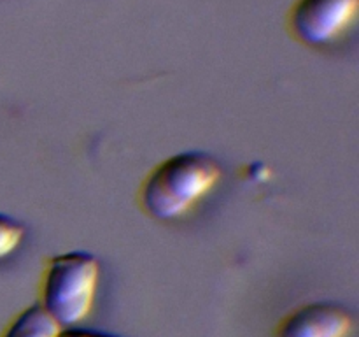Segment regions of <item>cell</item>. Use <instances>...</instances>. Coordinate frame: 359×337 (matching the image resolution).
Returning a JSON list of instances; mask_svg holds the SVG:
<instances>
[{
	"label": "cell",
	"mask_w": 359,
	"mask_h": 337,
	"mask_svg": "<svg viewBox=\"0 0 359 337\" xmlns=\"http://www.w3.org/2000/svg\"><path fill=\"white\" fill-rule=\"evenodd\" d=\"M223 178L219 161L203 151H182L154 165L140 183L137 200L147 216L174 221L195 209Z\"/></svg>",
	"instance_id": "6da1fadb"
},
{
	"label": "cell",
	"mask_w": 359,
	"mask_h": 337,
	"mask_svg": "<svg viewBox=\"0 0 359 337\" xmlns=\"http://www.w3.org/2000/svg\"><path fill=\"white\" fill-rule=\"evenodd\" d=\"M98 283L100 260L93 253H62L46 263L39 302L62 326H77L93 311Z\"/></svg>",
	"instance_id": "7a4b0ae2"
},
{
	"label": "cell",
	"mask_w": 359,
	"mask_h": 337,
	"mask_svg": "<svg viewBox=\"0 0 359 337\" xmlns=\"http://www.w3.org/2000/svg\"><path fill=\"white\" fill-rule=\"evenodd\" d=\"M359 0H294L286 16L287 32L309 48L342 41L356 23Z\"/></svg>",
	"instance_id": "3957f363"
},
{
	"label": "cell",
	"mask_w": 359,
	"mask_h": 337,
	"mask_svg": "<svg viewBox=\"0 0 359 337\" xmlns=\"http://www.w3.org/2000/svg\"><path fill=\"white\" fill-rule=\"evenodd\" d=\"M356 318L346 305L316 300L293 309L277 322L273 337H353Z\"/></svg>",
	"instance_id": "277c9868"
},
{
	"label": "cell",
	"mask_w": 359,
	"mask_h": 337,
	"mask_svg": "<svg viewBox=\"0 0 359 337\" xmlns=\"http://www.w3.org/2000/svg\"><path fill=\"white\" fill-rule=\"evenodd\" d=\"M60 332L62 325L37 300L18 312L0 337H58Z\"/></svg>",
	"instance_id": "5b68a950"
},
{
	"label": "cell",
	"mask_w": 359,
	"mask_h": 337,
	"mask_svg": "<svg viewBox=\"0 0 359 337\" xmlns=\"http://www.w3.org/2000/svg\"><path fill=\"white\" fill-rule=\"evenodd\" d=\"M25 234H27V230H25L23 223L0 213V260L11 256L20 248Z\"/></svg>",
	"instance_id": "8992f818"
},
{
	"label": "cell",
	"mask_w": 359,
	"mask_h": 337,
	"mask_svg": "<svg viewBox=\"0 0 359 337\" xmlns=\"http://www.w3.org/2000/svg\"><path fill=\"white\" fill-rule=\"evenodd\" d=\"M58 337H118V336L100 332V330L83 329V326H67V329H62V332H60Z\"/></svg>",
	"instance_id": "52a82bcc"
}]
</instances>
